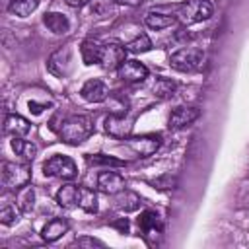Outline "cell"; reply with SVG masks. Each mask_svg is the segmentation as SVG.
<instances>
[{
	"label": "cell",
	"mask_w": 249,
	"mask_h": 249,
	"mask_svg": "<svg viewBox=\"0 0 249 249\" xmlns=\"http://www.w3.org/2000/svg\"><path fill=\"white\" fill-rule=\"evenodd\" d=\"M138 228L144 235V239L150 243V245H156L161 237V220L160 216L154 212V210H144L140 216H138Z\"/></svg>",
	"instance_id": "cell-6"
},
{
	"label": "cell",
	"mask_w": 249,
	"mask_h": 249,
	"mask_svg": "<svg viewBox=\"0 0 249 249\" xmlns=\"http://www.w3.org/2000/svg\"><path fill=\"white\" fill-rule=\"evenodd\" d=\"M117 2H121V4H126V6H138L142 0H117Z\"/></svg>",
	"instance_id": "cell-34"
},
{
	"label": "cell",
	"mask_w": 249,
	"mask_h": 249,
	"mask_svg": "<svg viewBox=\"0 0 249 249\" xmlns=\"http://www.w3.org/2000/svg\"><path fill=\"white\" fill-rule=\"evenodd\" d=\"M45 107H47V105H39V103H35V101H29V111H33L35 115H39Z\"/></svg>",
	"instance_id": "cell-32"
},
{
	"label": "cell",
	"mask_w": 249,
	"mask_h": 249,
	"mask_svg": "<svg viewBox=\"0 0 249 249\" xmlns=\"http://www.w3.org/2000/svg\"><path fill=\"white\" fill-rule=\"evenodd\" d=\"M78 200H80V187L78 185L66 183L56 191V202L62 208H74L78 204Z\"/></svg>",
	"instance_id": "cell-17"
},
{
	"label": "cell",
	"mask_w": 249,
	"mask_h": 249,
	"mask_svg": "<svg viewBox=\"0 0 249 249\" xmlns=\"http://www.w3.org/2000/svg\"><path fill=\"white\" fill-rule=\"evenodd\" d=\"M103 124H105V132L109 136H113V138L124 140L132 132V121L128 117H124V115H109Z\"/></svg>",
	"instance_id": "cell-10"
},
{
	"label": "cell",
	"mask_w": 249,
	"mask_h": 249,
	"mask_svg": "<svg viewBox=\"0 0 249 249\" xmlns=\"http://www.w3.org/2000/svg\"><path fill=\"white\" fill-rule=\"evenodd\" d=\"M43 173L47 177H58V179L70 181V179H74L78 175V167H76V163H74L72 158L56 154V156L49 158L43 163Z\"/></svg>",
	"instance_id": "cell-5"
},
{
	"label": "cell",
	"mask_w": 249,
	"mask_h": 249,
	"mask_svg": "<svg viewBox=\"0 0 249 249\" xmlns=\"http://www.w3.org/2000/svg\"><path fill=\"white\" fill-rule=\"evenodd\" d=\"M124 142L140 158H148L158 152V148L161 144V136L160 134H140V136H128V138H124Z\"/></svg>",
	"instance_id": "cell-8"
},
{
	"label": "cell",
	"mask_w": 249,
	"mask_h": 249,
	"mask_svg": "<svg viewBox=\"0 0 249 249\" xmlns=\"http://www.w3.org/2000/svg\"><path fill=\"white\" fill-rule=\"evenodd\" d=\"M4 130H6L8 134H12V136L21 138V136H25V134L31 130V124H29V121L23 119L21 115L10 113V115H6V119H4Z\"/></svg>",
	"instance_id": "cell-15"
},
{
	"label": "cell",
	"mask_w": 249,
	"mask_h": 249,
	"mask_svg": "<svg viewBox=\"0 0 249 249\" xmlns=\"http://www.w3.org/2000/svg\"><path fill=\"white\" fill-rule=\"evenodd\" d=\"M95 187L105 195H119L121 191H124V179L117 171H109L107 169V171H101L97 175Z\"/></svg>",
	"instance_id": "cell-11"
},
{
	"label": "cell",
	"mask_w": 249,
	"mask_h": 249,
	"mask_svg": "<svg viewBox=\"0 0 249 249\" xmlns=\"http://www.w3.org/2000/svg\"><path fill=\"white\" fill-rule=\"evenodd\" d=\"M16 220H18V214H16V208H14V206H4V208L0 210V222H2V224L10 226V224H14Z\"/></svg>",
	"instance_id": "cell-29"
},
{
	"label": "cell",
	"mask_w": 249,
	"mask_h": 249,
	"mask_svg": "<svg viewBox=\"0 0 249 249\" xmlns=\"http://www.w3.org/2000/svg\"><path fill=\"white\" fill-rule=\"evenodd\" d=\"M126 47L117 43V41H111V43H105L103 45V51H101V58H99V64L101 68L105 70H119L121 64L126 60Z\"/></svg>",
	"instance_id": "cell-7"
},
{
	"label": "cell",
	"mask_w": 249,
	"mask_h": 249,
	"mask_svg": "<svg viewBox=\"0 0 249 249\" xmlns=\"http://www.w3.org/2000/svg\"><path fill=\"white\" fill-rule=\"evenodd\" d=\"M101 51H103V45H101V43L91 41V39L84 41V43H82V60H84V64L91 66V64L99 62Z\"/></svg>",
	"instance_id": "cell-20"
},
{
	"label": "cell",
	"mask_w": 249,
	"mask_h": 249,
	"mask_svg": "<svg viewBox=\"0 0 249 249\" xmlns=\"http://www.w3.org/2000/svg\"><path fill=\"white\" fill-rule=\"evenodd\" d=\"M66 231H68V222H66L64 218H54V220L47 222V226L43 228L41 235H43V239H45L47 243H53V241H56L58 237H62Z\"/></svg>",
	"instance_id": "cell-18"
},
{
	"label": "cell",
	"mask_w": 249,
	"mask_h": 249,
	"mask_svg": "<svg viewBox=\"0 0 249 249\" xmlns=\"http://www.w3.org/2000/svg\"><path fill=\"white\" fill-rule=\"evenodd\" d=\"M80 93H82V97H84L86 101H89V103H101V101L107 99L109 89H107L105 82H101L99 78H91V80H88V82L82 86Z\"/></svg>",
	"instance_id": "cell-14"
},
{
	"label": "cell",
	"mask_w": 249,
	"mask_h": 249,
	"mask_svg": "<svg viewBox=\"0 0 249 249\" xmlns=\"http://www.w3.org/2000/svg\"><path fill=\"white\" fill-rule=\"evenodd\" d=\"M119 78L130 84H140L148 78V68L138 60H124L119 68Z\"/></svg>",
	"instance_id": "cell-13"
},
{
	"label": "cell",
	"mask_w": 249,
	"mask_h": 249,
	"mask_svg": "<svg viewBox=\"0 0 249 249\" xmlns=\"http://www.w3.org/2000/svg\"><path fill=\"white\" fill-rule=\"evenodd\" d=\"M47 68L56 78H66L70 74V70H72V51H70V47H62V49L54 51L49 56Z\"/></svg>",
	"instance_id": "cell-9"
},
{
	"label": "cell",
	"mask_w": 249,
	"mask_h": 249,
	"mask_svg": "<svg viewBox=\"0 0 249 249\" xmlns=\"http://www.w3.org/2000/svg\"><path fill=\"white\" fill-rule=\"evenodd\" d=\"M117 202H119V208L121 210L132 212V210H136L140 206V196L136 193H130V191H124V193L121 191V196L117 198Z\"/></svg>",
	"instance_id": "cell-27"
},
{
	"label": "cell",
	"mask_w": 249,
	"mask_h": 249,
	"mask_svg": "<svg viewBox=\"0 0 249 249\" xmlns=\"http://www.w3.org/2000/svg\"><path fill=\"white\" fill-rule=\"evenodd\" d=\"M115 2L117 0H93L91 2V12L101 16V18H105L115 10Z\"/></svg>",
	"instance_id": "cell-28"
},
{
	"label": "cell",
	"mask_w": 249,
	"mask_h": 249,
	"mask_svg": "<svg viewBox=\"0 0 249 249\" xmlns=\"http://www.w3.org/2000/svg\"><path fill=\"white\" fill-rule=\"evenodd\" d=\"M198 119V109L196 107H175L167 119V126L173 128V130H179V128H185L189 124H193L195 121Z\"/></svg>",
	"instance_id": "cell-12"
},
{
	"label": "cell",
	"mask_w": 249,
	"mask_h": 249,
	"mask_svg": "<svg viewBox=\"0 0 249 249\" xmlns=\"http://www.w3.org/2000/svg\"><path fill=\"white\" fill-rule=\"evenodd\" d=\"M175 89H177L175 82H171V80H167V78H160V80H156V84H154V95L160 97V99L171 97V95L175 93Z\"/></svg>",
	"instance_id": "cell-25"
},
{
	"label": "cell",
	"mask_w": 249,
	"mask_h": 249,
	"mask_svg": "<svg viewBox=\"0 0 249 249\" xmlns=\"http://www.w3.org/2000/svg\"><path fill=\"white\" fill-rule=\"evenodd\" d=\"M91 134H93V123H91L89 117H84V115L68 117L60 126V138L66 144H72V146L82 144Z\"/></svg>",
	"instance_id": "cell-1"
},
{
	"label": "cell",
	"mask_w": 249,
	"mask_h": 249,
	"mask_svg": "<svg viewBox=\"0 0 249 249\" xmlns=\"http://www.w3.org/2000/svg\"><path fill=\"white\" fill-rule=\"evenodd\" d=\"M2 4H4V10H10V4H12V0H2Z\"/></svg>",
	"instance_id": "cell-35"
},
{
	"label": "cell",
	"mask_w": 249,
	"mask_h": 249,
	"mask_svg": "<svg viewBox=\"0 0 249 249\" xmlns=\"http://www.w3.org/2000/svg\"><path fill=\"white\" fill-rule=\"evenodd\" d=\"M78 204L86 210V212H97V195L93 189L88 187H80V200Z\"/></svg>",
	"instance_id": "cell-24"
},
{
	"label": "cell",
	"mask_w": 249,
	"mask_h": 249,
	"mask_svg": "<svg viewBox=\"0 0 249 249\" xmlns=\"http://www.w3.org/2000/svg\"><path fill=\"white\" fill-rule=\"evenodd\" d=\"M12 150L16 152V156H19L23 161H33L35 156H37V146L27 142V140H21L18 136H14L12 140Z\"/></svg>",
	"instance_id": "cell-21"
},
{
	"label": "cell",
	"mask_w": 249,
	"mask_h": 249,
	"mask_svg": "<svg viewBox=\"0 0 249 249\" xmlns=\"http://www.w3.org/2000/svg\"><path fill=\"white\" fill-rule=\"evenodd\" d=\"M43 23H45L47 29L53 31L54 35H64V33H68V29H70L68 18H66L64 14H60V12H49V14H45V16H43Z\"/></svg>",
	"instance_id": "cell-16"
},
{
	"label": "cell",
	"mask_w": 249,
	"mask_h": 249,
	"mask_svg": "<svg viewBox=\"0 0 249 249\" xmlns=\"http://www.w3.org/2000/svg\"><path fill=\"white\" fill-rule=\"evenodd\" d=\"M31 181V167L27 163L2 161V185L6 189H21Z\"/></svg>",
	"instance_id": "cell-4"
},
{
	"label": "cell",
	"mask_w": 249,
	"mask_h": 249,
	"mask_svg": "<svg viewBox=\"0 0 249 249\" xmlns=\"http://www.w3.org/2000/svg\"><path fill=\"white\" fill-rule=\"evenodd\" d=\"M124 47H126L128 53L138 54V53H146V51H150V49H152V41H150V37H148L146 33H140L138 37H134L132 41H128Z\"/></svg>",
	"instance_id": "cell-26"
},
{
	"label": "cell",
	"mask_w": 249,
	"mask_h": 249,
	"mask_svg": "<svg viewBox=\"0 0 249 249\" xmlns=\"http://www.w3.org/2000/svg\"><path fill=\"white\" fill-rule=\"evenodd\" d=\"M212 16V4L208 0H187L185 4L179 6L177 10V19L183 25H191V23H198L204 21Z\"/></svg>",
	"instance_id": "cell-3"
},
{
	"label": "cell",
	"mask_w": 249,
	"mask_h": 249,
	"mask_svg": "<svg viewBox=\"0 0 249 249\" xmlns=\"http://www.w3.org/2000/svg\"><path fill=\"white\" fill-rule=\"evenodd\" d=\"M16 202H18V208L21 210V212H29L31 208H33V204H35V189L27 183V185H23L21 189H18V193H16Z\"/></svg>",
	"instance_id": "cell-22"
},
{
	"label": "cell",
	"mask_w": 249,
	"mask_h": 249,
	"mask_svg": "<svg viewBox=\"0 0 249 249\" xmlns=\"http://www.w3.org/2000/svg\"><path fill=\"white\" fill-rule=\"evenodd\" d=\"M74 245H78V247H93V245H97V247H101L103 243L101 241H97V239H93V237H78L76 241H74Z\"/></svg>",
	"instance_id": "cell-30"
},
{
	"label": "cell",
	"mask_w": 249,
	"mask_h": 249,
	"mask_svg": "<svg viewBox=\"0 0 249 249\" xmlns=\"http://www.w3.org/2000/svg\"><path fill=\"white\" fill-rule=\"evenodd\" d=\"M169 64H171V68H175L179 72H195V70L202 68L204 53L198 47H183L169 56Z\"/></svg>",
	"instance_id": "cell-2"
},
{
	"label": "cell",
	"mask_w": 249,
	"mask_h": 249,
	"mask_svg": "<svg viewBox=\"0 0 249 249\" xmlns=\"http://www.w3.org/2000/svg\"><path fill=\"white\" fill-rule=\"evenodd\" d=\"M37 6H39V0H12L10 12L18 18H27L31 12H35Z\"/></svg>",
	"instance_id": "cell-23"
},
{
	"label": "cell",
	"mask_w": 249,
	"mask_h": 249,
	"mask_svg": "<svg viewBox=\"0 0 249 249\" xmlns=\"http://www.w3.org/2000/svg\"><path fill=\"white\" fill-rule=\"evenodd\" d=\"M91 161H93V163H113V165H123V161H119V160H115V158H105V156H101V154L93 156Z\"/></svg>",
	"instance_id": "cell-31"
},
{
	"label": "cell",
	"mask_w": 249,
	"mask_h": 249,
	"mask_svg": "<svg viewBox=\"0 0 249 249\" xmlns=\"http://www.w3.org/2000/svg\"><path fill=\"white\" fill-rule=\"evenodd\" d=\"M175 21H177L175 16H167V14H160V12H148L146 18H144V23H146L150 29H156V31L167 29V27H171Z\"/></svg>",
	"instance_id": "cell-19"
},
{
	"label": "cell",
	"mask_w": 249,
	"mask_h": 249,
	"mask_svg": "<svg viewBox=\"0 0 249 249\" xmlns=\"http://www.w3.org/2000/svg\"><path fill=\"white\" fill-rule=\"evenodd\" d=\"M68 6H72V8H82V6H86L89 0H64Z\"/></svg>",
	"instance_id": "cell-33"
}]
</instances>
